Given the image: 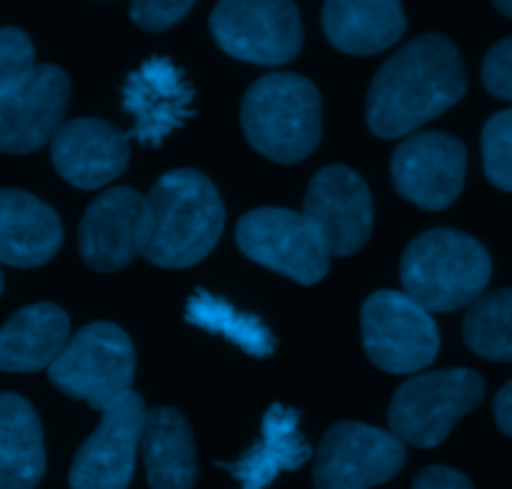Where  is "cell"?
<instances>
[{"mask_svg": "<svg viewBox=\"0 0 512 489\" xmlns=\"http://www.w3.org/2000/svg\"><path fill=\"white\" fill-rule=\"evenodd\" d=\"M465 91L467 73L457 46L427 33L379 68L367 93V123L374 136L402 138L450 111Z\"/></svg>", "mask_w": 512, "mask_h": 489, "instance_id": "cell-1", "label": "cell"}, {"mask_svg": "<svg viewBox=\"0 0 512 489\" xmlns=\"http://www.w3.org/2000/svg\"><path fill=\"white\" fill-rule=\"evenodd\" d=\"M149 239L144 259L164 269H186L214 251L226 211L216 186L194 169L169 171L149 191Z\"/></svg>", "mask_w": 512, "mask_h": 489, "instance_id": "cell-2", "label": "cell"}, {"mask_svg": "<svg viewBox=\"0 0 512 489\" xmlns=\"http://www.w3.org/2000/svg\"><path fill=\"white\" fill-rule=\"evenodd\" d=\"M241 126L251 148L277 163L304 161L322 138V96L297 73H269L246 91Z\"/></svg>", "mask_w": 512, "mask_h": 489, "instance_id": "cell-3", "label": "cell"}, {"mask_svg": "<svg viewBox=\"0 0 512 489\" xmlns=\"http://www.w3.org/2000/svg\"><path fill=\"white\" fill-rule=\"evenodd\" d=\"M492 261L485 246L452 229L417 236L402 254L400 279L405 294L427 311H457L485 294Z\"/></svg>", "mask_w": 512, "mask_h": 489, "instance_id": "cell-4", "label": "cell"}, {"mask_svg": "<svg viewBox=\"0 0 512 489\" xmlns=\"http://www.w3.org/2000/svg\"><path fill=\"white\" fill-rule=\"evenodd\" d=\"M134 372L136 349L128 334L111 321H93L68 339L48 367V379L68 397L108 412L131 394Z\"/></svg>", "mask_w": 512, "mask_h": 489, "instance_id": "cell-5", "label": "cell"}, {"mask_svg": "<svg viewBox=\"0 0 512 489\" xmlns=\"http://www.w3.org/2000/svg\"><path fill=\"white\" fill-rule=\"evenodd\" d=\"M485 397V382L472 369H442L402 384L390 404V429L412 447L430 449Z\"/></svg>", "mask_w": 512, "mask_h": 489, "instance_id": "cell-6", "label": "cell"}, {"mask_svg": "<svg viewBox=\"0 0 512 489\" xmlns=\"http://www.w3.org/2000/svg\"><path fill=\"white\" fill-rule=\"evenodd\" d=\"M209 28L226 56L256 66H284L304 43L294 0H219Z\"/></svg>", "mask_w": 512, "mask_h": 489, "instance_id": "cell-7", "label": "cell"}, {"mask_svg": "<svg viewBox=\"0 0 512 489\" xmlns=\"http://www.w3.org/2000/svg\"><path fill=\"white\" fill-rule=\"evenodd\" d=\"M362 344L367 357L390 374H415L440 352V332L425 306L400 291H377L362 306Z\"/></svg>", "mask_w": 512, "mask_h": 489, "instance_id": "cell-8", "label": "cell"}, {"mask_svg": "<svg viewBox=\"0 0 512 489\" xmlns=\"http://www.w3.org/2000/svg\"><path fill=\"white\" fill-rule=\"evenodd\" d=\"M241 254L297 284L312 286L327 276L329 254L304 214L289 209H256L236 226Z\"/></svg>", "mask_w": 512, "mask_h": 489, "instance_id": "cell-9", "label": "cell"}, {"mask_svg": "<svg viewBox=\"0 0 512 489\" xmlns=\"http://www.w3.org/2000/svg\"><path fill=\"white\" fill-rule=\"evenodd\" d=\"M407 462L400 437L359 422L329 427L317 449L314 487L317 489H369L390 482Z\"/></svg>", "mask_w": 512, "mask_h": 489, "instance_id": "cell-10", "label": "cell"}, {"mask_svg": "<svg viewBox=\"0 0 512 489\" xmlns=\"http://www.w3.org/2000/svg\"><path fill=\"white\" fill-rule=\"evenodd\" d=\"M71 98L66 71L51 63L33 66L0 88V151L33 153L51 143L63 126Z\"/></svg>", "mask_w": 512, "mask_h": 489, "instance_id": "cell-11", "label": "cell"}, {"mask_svg": "<svg viewBox=\"0 0 512 489\" xmlns=\"http://www.w3.org/2000/svg\"><path fill=\"white\" fill-rule=\"evenodd\" d=\"M302 214L317 231L329 259L357 254L372 234V194L347 166H327L314 176Z\"/></svg>", "mask_w": 512, "mask_h": 489, "instance_id": "cell-12", "label": "cell"}, {"mask_svg": "<svg viewBox=\"0 0 512 489\" xmlns=\"http://www.w3.org/2000/svg\"><path fill=\"white\" fill-rule=\"evenodd\" d=\"M149 199L128 186L98 196L78 226V251L93 271H118L144 254L149 239Z\"/></svg>", "mask_w": 512, "mask_h": 489, "instance_id": "cell-13", "label": "cell"}, {"mask_svg": "<svg viewBox=\"0 0 512 489\" xmlns=\"http://www.w3.org/2000/svg\"><path fill=\"white\" fill-rule=\"evenodd\" d=\"M467 151L447 133H417L392 153V181L402 199L427 211L455 204L465 186Z\"/></svg>", "mask_w": 512, "mask_h": 489, "instance_id": "cell-14", "label": "cell"}, {"mask_svg": "<svg viewBox=\"0 0 512 489\" xmlns=\"http://www.w3.org/2000/svg\"><path fill=\"white\" fill-rule=\"evenodd\" d=\"M144 417V399L134 392L103 412L96 432L73 457L71 489H126L134 477Z\"/></svg>", "mask_w": 512, "mask_h": 489, "instance_id": "cell-15", "label": "cell"}, {"mask_svg": "<svg viewBox=\"0 0 512 489\" xmlns=\"http://www.w3.org/2000/svg\"><path fill=\"white\" fill-rule=\"evenodd\" d=\"M123 108L134 121L131 136L141 146H161L194 113V88L171 58L141 63L123 86Z\"/></svg>", "mask_w": 512, "mask_h": 489, "instance_id": "cell-16", "label": "cell"}, {"mask_svg": "<svg viewBox=\"0 0 512 489\" xmlns=\"http://www.w3.org/2000/svg\"><path fill=\"white\" fill-rule=\"evenodd\" d=\"M58 174L76 189H101L126 171L128 136L103 118H73L51 138Z\"/></svg>", "mask_w": 512, "mask_h": 489, "instance_id": "cell-17", "label": "cell"}, {"mask_svg": "<svg viewBox=\"0 0 512 489\" xmlns=\"http://www.w3.org/2000/svg\"><path fill=\"white\" fill-rule=\"evenodd\" d=\"M63 226L56 211L21 189H0V264L36 269L61 249Z\"/></svg>", "mask_w": 512, "mask_h": 489, "instance_id": "cell-18", "label": "cell"}, {"mask_svg": "<svg viewBox=\"0 0 512 489\" xmlns=\"http://www.w3.org/2000/svg\"><path fill=\"white\" fill-rule=\"evenodd\" d=\"M299 422L302 414L297 409L272 404L264 414L259 439L236 462H219V467L226 469L241 489H267L279 474L299 469L312 457Z\"/></svg>", "mask_w": 512, "mask_h": 489, "instance_id": "cell-19", "label": "cell"}, {"mask_svg": "<svg viewBox=\"0 0 512 489\" xmlns=\"http://www.w3.org/2000/svg\"><path fill=\"white\" fill-rule=\"evenodd\" d=\"M324 36L349 56H374L405 36L402 0H324Z\"/></svg>", "mask_w": 512, "mask_h": 489, "instance_id": "cell-20", "label": "cell"}, {"mask_svg": "<svg viewBox=\"0 0 512 489\" xmlns=\"http://www.w3.org/2000/svg\"><path fill=\"white\" fill-rule=\"evenodd\" d=\"M71 339L68 314L56 304L18 309L0 326V372H41L58 359Z\"/></svg>", "mask_w": 512, "mask_h": 489, "instance_id": "cell-21", "label": "cell"}, {"mask_svg": "<svg viewBox=\"0 0 512 489\" xmlns=\"http://www.w3.org/2000/svg\"><path fill=\"white\" fill-rule=\"evenodd\" d=\"M139 449L151 489H194V437H191L189 422L179 409H146Z\"/></svg>", "mask_w": 512, "mask_h": 489, "instance_id": "cell-22", "label": "cell"}, {"mask_svg": "<svg viewBox=\"0 0 512 489\" xmlns=\"http://www.w3.org/2000/svg\"><path fill=\"white\" fill-rule=\"evenodd\" d=\"M46 474L41 419L21 394H0V489H36Z\"/></svg>", "mask_w": 512, "mask_h": 489, "instance_id": "cell-23", "label": "cell"}, {"mask_svg": "<svg viewBox=\"0 0 512 489\" xmlns=\"http://www.w3.org/2000/svg\"><path fill=\"white\" fill-rule=\"evenodd\" d=\"M186 321L211 334H219L251 357H272L274 349H277L274 334L269 332V326L259 316L234 309L229 301L219 299L204 289L196 291L186 304Z\"/></svg>", "mask_w": 512, "mask_h": 489, "instance_id": "cell-24", "label": "cell"}, {"mask_svg": "<svg viewBox=\"0 0 512 489\" xmlns=\"http://www.w3.org/2000/svg\"><path fill=\"white\" fill-rule=\"evenodd\" d=\"M462 337L470 352L490 362H512V289H495L467 306Z\"/></svg>", "mask_w": 512, "mask_h": 489, "instance_id": "cell-25", "label": "cell"}, {"mask_svg": "<svg viewBox=\"0 0 512 489\" xmlns=\"http://www.w3.org/2000/svg\"><path fill=\"white\" fill-rule=\"evenodd\" d=\"M482 166L492 186L512 194V108L495 113L482 128Z\"/></svg>", "mask_w": 512, "mask_h": 489, "instance_id": "cell-26", "label": "cell"}, {"mask_svg": "<svg viewBox=\"0 0 512 489\" xmlns=\"http://www.w3.org/2000/svg\"><path fill=\"white\" fill-rule=\"evenodd\" d=\"M196 0H128L131 21L149 33H164L184 21Z\"/></svg>", "mask_w": 512, "mask_h": 489, "instance_id": "cell-27", "label": "cell"}, {"mask_svg": "<svg viewBox=\"0 0 512 489\" xmlns=\"http://www.w3.org/2000/svg\"><path fill=\"white\" fill-rule=\"evenodd\" d=\"M36 66V48L21 28H0V88Z\"/></svg>", "mask_w": 512, "mask_h": 489, "instance_id": "cell-28", "label": "cell"}, {"mask_svg": "<svg viewBox=\"0 0 512 489\" xmlns=\"http://www.w3.org/2000/svg\"><path fill=\"white\" fill-rule=\"evenodd\" d=\"M482 83L487 93L512 101V38L495 43L482 61Z\"/></svg>", "mask_w": 512, "mask_h": 489, "instance_id": "cell-29", "label": "cell"}, {"mask_svg": "<svg viewBox=\"0 0 512 489\" xmlns=\"http://www.w3.org/2000/svg\"><path fill=\"white\" fill-rule=\"evenodd\" d=\"M412 489H472L470 479L452 467H427L412 482Z\"/></svg>", "mask_w": 512, "mask_h": 489, "instance_id": "cell-30", "label": "cell"}, {"mask_svg": "<svg viewBox=\"0 0 512 489\" xmlns=\"http://www.w3.org/2000/svg\"><path fill=\"white\" fill-rule=\"evenodd\" d=\"M495 422H497V427H500V432L510 434L512 437V382H507L505 387L497 392Z\"/></svg>", "mask_w": 512, "mask_h": 489, "instance_id": "cell-31", "label": "cell"}, {"mask_svg": "<svg viewBox=\"0 0 512 489\" xmlns=\"http://www.w3.org/2000/svg\"><path fill=\"white\" fill-rule=\"evenodd\" d=\"M492 3H495V8L502 13V16L512 18V0H492Z\"/></svg>", "mask_w": 512, "mask_h": 489, "instance_id": "cell-32", "label": "cell"}, {"mask_svg": "<svg viewBox=\"0 0 512 489\" xmlns=\"http://www.w3.org/2000/svg\"><path fill=\"white\" fill-rule=\"evenodd\" d=\"M0 294H3V271H0Z\"/></svg>", "mask_w": 512, "mask_h": 489, "instance_id": "cell-33", "label": "cell"}]
</instances>
